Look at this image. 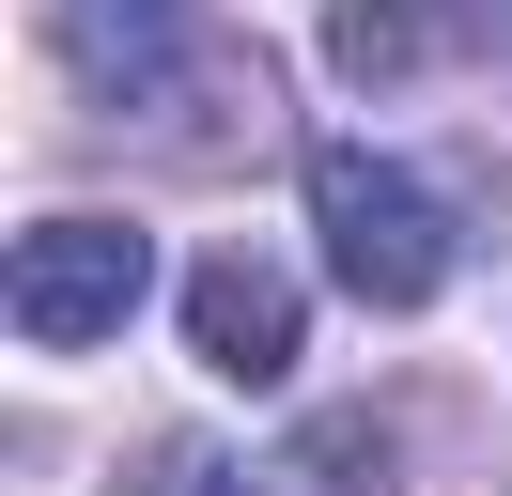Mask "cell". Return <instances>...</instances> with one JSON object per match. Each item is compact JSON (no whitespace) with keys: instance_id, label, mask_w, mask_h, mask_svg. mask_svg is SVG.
Wrapping results in <instances>:
<instances>
[{"instance_id":"cell-2","label":"cell","mask_w":512,"mask_h":496,"mask_svg":"<svg viewBox=\"0 0 512 496\" xmlns=\"http://www.w3.org/2000/svg\"><path fill=\"white\" fill-rule=\"evenodd\" d=\"M47 47H63V78L94 109H140V124H202V93H233L202 0H63Z\"/></svg>"},{"instance_id":"cell-1","label":"cell","mask_w":512,"mask_h":496,"mask_svg":"<svg viewBox=\"0 0 512 496\" xmlns=\"http://www.w3.org/2000/svg\"><path fill=\"white\" fill-rule=\"evenodd\" d=\"M311 233H326V264H342L357 310H435L450 295V217H435V186H419L404 155H373V140H326L311 155Z\"/></svg>"},{"instance_id":"cell-5","label":"cell","mask_w":512,"mask_h":496,"mask_svg":"<svg viewBox=\"0 0 512 496\" xmlns=\"http://www.w3.org/2000/svg\"><path fill=\"white\" fill-rule=\"evenodd\" d=\"M326 62H342L357 93L419 78V0H326Z\"/></svg>"},{"instance_id":"cell-6","label":"cell","mask_w":512,"mask_h":496,"mask_svg":"<svg viewBox=\"0 0 512 496\" xmlns=\"http://www.w3.org/2000/svg\"><path fill=\"white\" fill-rule=\"evenodd\" d=\"M125 496H249V465H233L218 434H156V450L125 465Z\"/></svg>"},{"instance_id":"cell-3","label":"cell","mask_w":512,"mask_h":496,"mask_svg":"<svg viewBox=\"0 0 512 496\" xmlns=\"http://www.w3.org/2000/svg\"><path fill=\"white\" fill-rule=\"evenodd\" d=\"M140 279H156L140 217H32L16 264H0V295H16V326H32L47 357H78V341H109L140 310Z\"/></svg>"},{"instance_id":"cell-4","label":"cell","mask_w":512,"mask_h":496,"mask_svg":"<svg viewBox=\"0 0 512 496\" xmlns=\"http://www.w3.org/2000/svg\"><path fill=\"white\" fill-rule=\"evenodd\" d=\"M295 326H311V310H295V264H264L249 233L187 264V341H202V372H249V388H280V372H295Z\"/></svg>"},{"instance_id":"cell-7","label":"cell","mask_w":512,"mask_h":496,"mask_svg":"<svg viewBox=\"0 0 512 496\" xmlns=\"http://www.w3.org/2000/svg\"><path fill=\"white\" fill-rule=\"evenodd\" d=\"M311 465H326V481H388V434H357V419H326V434H311Z\"/></svg>"}]
</instances>
